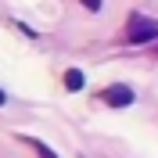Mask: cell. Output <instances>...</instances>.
I'll return each instance as SVG.
<instances>
[{
	"mask_svg": "<svg viewBox=\"0 0 158 158\" xmlns=\"http://www.w3.org/2000/svg\"><path fill=\"white\" fill-rule=\"evenodd\" d=\"M79 4H83L86 11H101V7H104V0H79Z\"/></svg>",
	"mask_w": 158,
	"mask_h": 158,
	"instance_id": "5",
	"label": "cell"
},
{
	"mask_svg": "<svg viewBox=\"0 0 158 158\" xmlns=\"http://www.w3.org/2000/svg\"><path fill=\"white\" fill-rule=\"evenodd\" d=\"M0 104H7V97H4V90H0Z\"/></svg>",
	"mask_w": 158,
	"mask_h": 158,
	"instance_id": "6",
	"label": "cell"
},
{
	"mask_svg": "<svg viewBox=\"0 0 158 158\" xmlns=\"http://www.w3.org/2000/svg\"><path fill=\"white\" fill-rule=\"evenodd\" d=\"M126 40L129 43H151V40H158V22L144 18V15H133L129 29H126Z\"/></svg>",
	"mask_w": 158,
	"mask_h": 158,
	"instance_id": "1",
	"label": "cell"
},
{
	"mask_svg": "<svg viewBox=\"0 0 158 158\" xmlns=\"http://www.w3.org/2000/svg\"><path fill=\"white\" fill-rule=\"evenodd\" d=\"M97 101H104L108 108H126V104H133V86H126V83H111V86H104L97 94Z\"/></svg>",
	"mask_w": 158,
	"mask_h": 158,
	"instance_id": "2",
	"label": "cell"
},
{
	"mask_svg": "<svg viewBox=\"0 0 158 158\" xmlns=\"http://www.w3.org/2000/svg\"><path fill=\"white\" fill-rule=\"evenodd\" d=\"M22 144H25V148H32V151H36L40 158H58L54 151L47 148V144H43V140H36V137H22Z\"/></svg>",
	"mask_w": 158,
	"mask_h": 158,
	"instance_id": "3",
	"label": "cell"
},
{
	"mask_svg": "<svg viewBox=\"0 0 158 158\" xmlns=\"http://www.w3.org/2000/svg\"><path fill=\"white\" fill-rule=\"evenodd\" d=\"M83 83H86V76L79 69H69L65 72V90H83Z\"/></svg>",
	"mask_w": 158,
	"mask_h": 158,
	"instance_id": "4",
	"label": "cell"
}]
</instances>
